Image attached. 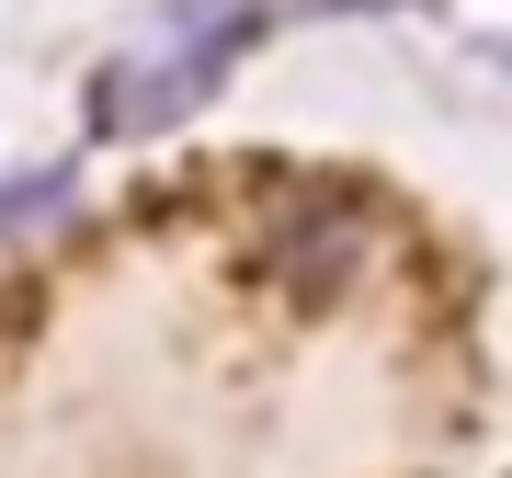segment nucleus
Here are the masks:
<instances>
[{"label": "nucleus", "instance_id": "obj_1", "mask_svg": "<svg viewBox=\"0 0 512 478\" xmlns=\"http://www.w3.org/2000/svg\"><path fill=\"white\" fill-rule=\"evenodd\" d=\"M285 274L296 285H342L353 274V217H285Z\"/></svg>", "mask_w": 512, "mask_h": 478}]
</instances>
